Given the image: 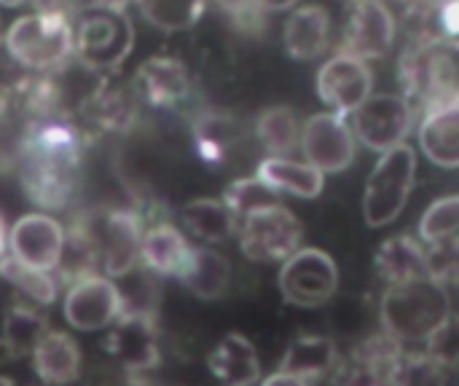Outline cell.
I'll list each match as a JSON object with an SVG mask.
<instances>
[{
    "label": "cell",
    "mask_w": 459,
    "mask_h": 386,
    "mask_svg": "<svg viewBox=\"0 0 459 386\" xmlns=\"http://www.w3.org/2000/svg\"><path fill=\"white\" fill-rule=\"evenodd\" d=\"M81 150L75 132L65 124L32 126L22 145V185L27 199L46 210H59L67 204L78 185Z\"/></svg>",
    "instance_id": "6da1fadb"
},
{
    "label": "cell",
    "mask_w": 459,
    "mask_h": 386,
    "mask_svg": "<svg viewBox=\"0 0 459 386\" xmlns=\"http://www.w3.org/2000/svg\"><path fill=\"white\" fill-rule=\"evenodd\" d=\"M449 317H452L449 287L430 277H417L401 285H390L382 298L385 333L401 344L425 341Z\"/></svg>",
    "instance_id": "7a4b0ae2"
},
{
    "label": "cell",
    "mask_w": 459,
    "mask_h": 386,
    "mask_svg": "<svg viewBox=\"0 0 459 386\" xmlns=\"http://www.w3.org/2000/svg\"><path fill=\"white\" fill-rule=\"evenodd\" d=\"M8 54L30 70H54L73 54V27L65 11H35L19 16L3 32Z\"/></svg>",
    "instance_id": "3957f363"
},
{
    "label": "cell",
    "mask_w": 459,
    "mask_h": 386,
    "mask_svg": "<svg viewBox=\"0 0 459 386\" xmlns=\"http://www.w3.org/2000/svg\"><path fill=\"white\" fill-rule=\"evenodd\" d=\"M134 46V27L121 5L100 3L89 8L73 32V54L89 70H116Z\"/></svg>",
    "instance_id": "277c9868"
},
{
    "label": "cell",
    "mask_w": 459,
    "mask_h": 386,
    "mask_svg": "<svg viewBox=\"0 0 459 386\" xmlns=\"http://www.w3.org/2000/svg\"><path fill=\"white\" fill-rule=\"evenodd\" d=\"M417 180V150L409 142H401L385 153L374 172L366 180L363 193V218L371 228H385L401 218L409 204V193Z\"/></svg>",
    "instance_id": "5b68a950"
},
{
    "label": "cell",
    "mask_w": 459,
    "mask_h": 386,
    "mask_svg": "<svg viewBox=\"0 0 459 386\" xmlns=\"http://www.w3.org/2000/svg\"><path fill=\"white\" fill-rule=\"evenodd\" d=\"M301 220L285 204H266L242 218L239 247L255 263H282L301 247Z\"/></svg>",
    "instance_id": "8992f818"
},
{
    "label": "cell",
    "mask_w": 459,
    "mask_h": 386,
    "mask_svg": "<svg viewBox=\"0 0 459 386\" xmlns=\"http://www.w3.org/2000/svg\"><path fill=\"white\" fill-rule=\"evenodd\" d=\"M89 244L94 247L97 263L105 277H124L140 263V239L143 226L134 212L110 210L91 220L78 223Z\"/></svg>",
    "instance_id": "52a82bcc"
},
{
    "label": "cell",
    "mask_w": 459,
    "mask_h": 386,
    "mask_svg": "<svg viewBox=\"0 0 459 386\" xmlns=\"http://www.w3.org/2000/svg\"><path fill=\"white\" fill-rule=\"evenodd\" d=\"M339 290L336 261L317 247H299L280 269V293L285 304L299 309L325 306Z\"/></svg>",
    "instance_id": "ba28073f"
},
{
    "label": "cell",
    "mask_w": 459,
    "mask_h": 386,
    "mask_svg": "<svg viewBox=\"0 0 459 386\" xmlns=\"http://www.w3.org/2000/svg\"><path fill=\"white\" fill-rule=\"evenodd\" d=\"M414 126V110L401 94H368L352 110V134L374 153H385L406 142Z\"/></svg>",
    "instance_id": "9c48e42d"
},
{
    "label": "cell",
    "mask_w": 459,
    "mask_h": 386,
    "mask_svg": "<svg viewBox=\"0 0 459 386\" xmlns=\"http://www.w3.org/2000/svg\"><path fill=\"white\" fill-rule=\"evenodd\" d=\"M299 148L304 153V161L320 169L323 175H339L344 172L358 153L355 134L344 116L339 113H317L301 126Z\"/></svg>",
    "instance_id": "30bf717a"
},
{
    "label": "cell",
    "mask_w": 459,
    "mask_h": 386,
    "mask_svg": "<svg viewBox=\"0 0 459 386\" xmlns=\"http://www.w3.org/2000/svg\"><path fill=\"white\" fill-rule=\"evenodd\" d=\"M121 314V296L110 277L89 274L65 293V320L73 330H102Z\"/></svg>",
    "instance_id": "8fae6325"
},
{
    "label": "cell",
    "mask_w": 459,
    "mask_h": 386,
    "mask_svg": "<svg viewBox=\"0 0 459 386\" xmlns=\"http://www.w3.org/2000/svg\"><path fill=\"white\" fill-rule=\"evenodd\" d=\"M403 349L406 344L387 333L374 336L355 347L342 363L336 360L331 379L336 386H393V373Z\"/></svg>",
    "instance_id": "7c38bea8"
},
{
    "label": "cell",
    "mask_w": 459,
    "mask_h": 386,
    "mask_svg": "<svg viewBox=\"0 0 459 386\" xmlns=\"http://www.w3.org/2000/svg\"><path fill=\"white\" fill-rule=\"evenodd\" d=\"M105 352L129 373L151 371L161 363L156 320L145 314H118L108 325Z\"/></svg>",
    "instance_id": "4fadbf2b"
},
{
    "label": "cell",
    "mask_w": 459,
    "mask_h": 386,
    "mask_svg": "<svg viewBox=\"0 0 459 386\" xmlns=\"http://www.w3.org/2000/svg\"><path fill=\"white\" fill-rule=\"evenodd\" d=\"M409 89L417 91L428 110L459 102L457 97V56L452 43H433L417 51L414 62L406 64Z\"/></svg>",
    "instance_id": "5bb4252c"
},
{
    "label": "cell",
    "mask_w": 459,
    "mask_h": 386,
    "mask_svg": "<svg viewBox=\"0 0 459 386\" xmlns=\"http://www.w3.org/2000/svg\"><path fill=\"white\" fill-rule=\"evenodd\" d=\"M374 89L371 70L363 59L339 51L317 73L320 99L339 116H350Z\"/></svg>",
    "instance_id": "9a60e30c"
},
{
    "label": "cell",
    "mask_w": 459,
    "mask_h": 386,
    "mask_svg": "<svg viewBox=\"0 0 459 386\" xmlns=\"http://www.w3.org/2000/svg\"><path fill=\"white\" fill-rule=\"evenodd\" d=\"M395 40V19L382 0H358L352 3L347 32H344V54H352L363 62L382 59L390 54Z\"/></svg>",
    "instance_id": "2e32d148"
},
{
    "label": "cell",
    "mask_w": 459,
    "mask_h": 386,
    "mask_svg": "<svg viewBox=\"0 0 459 386\" xmlns=\"http://www.w3.org/2000/svg\"><path fill=\"white\" fill-rule=\"evenodd\" d=\"M62 244H65V228L51 215H43V212L19 218L8 234L11 255L32 269H43V271H54Z\"/></svg>",
    "instance_id": "e0dca14e"
},
{
    "label": "cell",
    "mask_w": 459,
    "mask_h": 386,
    "mask_svg": "<svg viewBox=\"0 0 459 386\" xmlns=\"http://www.w3.org/2000/svg\"><path fill=\"white\" fill-rule=\"evenodd\" d=\"M137 94L153 107H172L191 91L188 70L175 56H148L134 75Z\"/></svg>",
    "instance_id": "ac0fdd59"
},
{
    "label": "cell",
    "mask_w": 459,
    "mask_h": 386,
    "mask_svg": "<svg viewBox=\"0 0 459 386\" xmlns=\"http://www.w3.org/2000/svg\"><path fill=\"white\" fill-rule=\"evenodd\" d=\"M191 258H194V244L172 223H159V226L143 231L140 263L145 269H151L153 274L180 279L186 274V269L191 266Z\"/></svg>",
    "instance_id": "d6986e66"
},
{
    "label": "cell",
    "mask_w": 459,
    "mask_h": 386,
    "mask_svg": "<svg viewBox=\"0 0 459 386\" xmlns=\"http://www.w3.org/2000/svg\"><path fill=\"white\" fill-rule=\"evenodd\" d=\"M32 371L46 386L73 384L81 373L78 341L65 330H46L43 339L30 352Z\"/></svg>",
    "instance_id": "ffe728a7"
},
{
    "label": "cell",
    "mask_w": 459,
    "mask_h": 386,
    "mask_svg": "<svg viewBox=\"0 0 459 386\" xmlns=\"http://www.w3.org/2000/svg\"><path fill=\"white\" fill-rule=\"evenodd\" d=\"M328 32H331V16L323 5H301L296 8L282 30V43L288 56L299 62H312L328 48Z\"/></svg>",
    "instance_id": "44dd1931"
},
{
    "label": "cell",
    "mask_w": 459,
    "mask_h": 386,
    "mask_svg": "<svg viewBox=\"0 0 459 386\" xmlns=\"http://www.w3.org/2000/svg\"><path fill=\"white\" fill-rule=\"evenodd\" d=\"M207 365L221 386H255L261 379L258 352L250 339L239 333H226L210 352Z\"/></svg>",
    "instance_id": "7402d4cb"
},
{
    "label": "cell",
    "mask_w": 459,
    "mask_h": 386,
    "mask_svg": "<svg viewBox=\"0 0 459 386\" xmlns=\"http://www.w3.org/2000/svg\"><path fill=\"white\" fill-rule=\"evenodd\" d=\"M274 193H290L299 199H317L325 185V175L307 161H293L290 156H266L255 172Z\"/></svg>",
    "instance_id": "603a6c76"
},
{
    "label": "cell",
    "mask_w": 459,
    "mask_h": 386,
    "mask_svg": "<svg viewBox=\"0 0 459 386\" xmlns=\"http://www.w3.org/2000/svg\"><path fill=\"white\" fill-rule=\"evenodd\" d=\"M422 153L444 169L459 167V102L428 110L420 126Z\"/></svg>",
    "instance_id": "cb8c5ba5"
},
{
    "label": "cell",
    "mask_w": 459,
    "mask_h": 386,
    "mask_svg": "<svg viewBox=\"0 0 459 386\" xmlns=\"http://www.w3.org/2000/svg\"><path fill=\"white\" fill-rule=\"evenodd\" d=\"M336 344L325 336H301L299 341H293L280 363L282 373H290L307 384L323 382L325 376H331V371L336 368Z\"/></svg>",
    "instance_id": "d4e9b609"
},
{
    "label": "cell",
    "mask_w": 459,
    "mask_h": 386,
    "mask_svg": "<svg viewBox=\"0 0 459 386\" xmlns=\"http://www.w3.org/2000/svg\"><path fill=\"white\" fill-rule=\"evenodd\" d=\"M377 274L387 285H401L425 274V244L414 239L411 234H398L382 242L374 258Z\"/></svg>",
    "instance_id": "484cf974"
},
{
    "label": "cell",
    "mask_w": 459,
    "mask_h": 386,
    "mask_svg": "<svg viewBox=\"0 0 459 386\" xmlns=\"http://www.w3.org/2000/svg\"><path fill=\"white\" fill-rule=\"evenodd\" d=\"M183 228L202 244H221L237 234V215L223 199H191L180 212Z\"/></svg>",
    "instance_id": "4316f807"
},
{
    "label": "cell",
    "mask_w": 459,
    "mask_h": 386,
    "mask_svg": "<svg viewBox=\"0 0 459 386\" xmlns=\"http://www.w3.org/2000/svg\"><path fill=\"white\" fill-rule=\"evenodd\" d=\"M229 277H231V266L229 261L212 250L210 244L194 247V258L191 266L186 269V274L180 277V282L202 301H215L226 293L229 287Z\"/></svg>",
    "instance_id": "83f0119b"
},
{
    "label": "cell",
    "mask_w": 459,
    "mask_h": 386,
    "mask_svg": "<svg viewBox=\"0 0 459 386\" xmlns=\"http://www.w3.org/2000/svg\"><path fill=\"white\" fill-rule=\"evenodd\" d=\"M255 134L269 156H290V150L299 148L301 124L288 105H274L258 116Z\"/></svg>",
    "instance_id": "f1b7e54d"
},
{
    "label": "cell",
    "mask_w": 459,
    "mask_h": 386,
    "mask_svg": "<svg viewBox=\"0 0 459 386\" xmlns=\"http://www.w3.org/2000/svg\"><path fill=\"white\" fill-rule=\"evenodd\" d=\"M48 330L46 317L32 309L24 301H16L8 312H5V322H3V341L8 344L13 360L16 357H30V352L35 349V344L43 339V333Z\"/></svg>",
    "instance_id": "f546056e"
},
{
    "label": "cell",
    "mask_w": 459,
    "mask_h": 386,
    "mask_svg": "<svg viewBox=\"0 0 459 386\" xmlns=\"http://www.w3.org/2000/svg\"><path fill=\"white\" fill-rule=\"evenodd\" d=\"M0 277L16 287V293L27 301H35L38 306H51L56 301V279L51 271L43 269H32L22 261H16L13 255H3L0 258Z\"/></svg>",
    "instance_id": "4dcf8cb0"
},
{
    "label": "cell",
    "mask_w": 459,
    "mask_h": 386,
    "mask_svg": "<svg viewBox=\"0 0 459 386\" xmlns=\"http://www.w3.org/2000/svg\"><path fill=\"white\" fill-rule=\"evenodd\" d=\"M140 13L164 32H180L199 21L204 0H137Z\"/></svg>",
    "instance_id": "1f68e13d"
},
{
    "label": "cell",
    "mask_w": 459,
    "mask_h": 386,
    "mask_svg": "<svg viewBox=\"0 0 459 386\" xmlns=\"http://www.w3.org/2000/svg\"><path fill=\"white\" fill-rule=\"evenodd\" d=\"M449 376L452 371L428 352L403 349L393 373V386H449Z\"/></svg>",
    "instance_id": "d6a6232c"
},
{
    "label": "cell",
    "mask_w": 459,
    "mask_h": 386,
    "mask_svg": "<svg viewBox=\"0 0 459 386\" xmlns=\"http://www.w3.org/2000/svg\"><path fill=\"white\" fill-rule=\"evenodd\" d=\"M457 228L459 199L452 193V196H444L428 207V212L422 215V223H420V242L428 247V244L457 239Z\"/></svg>",
    "instance_id": "836d02e7"
},
{
    "label": "cell",
    "mask_w": 459,
    "mask_h": 386,
    "mask_svg": "<svg viewBox=\"0 0 459 386\" xmlns=\"http://www.w3.org/2000/svg\"><path fill=\"white\" fill-rule=\"evenodd\" d=\"M223 202H226V207H229L237 218H245L247 212H253V210H258V207L277 204V202H280V193H274L264 180H258V177L253 175V177L234 180V183L223 191Z\"/></svg>",
    "instance_id": "e575fe53"
},
{
    "label": "cell",
    "mask_w": 459,
    "mask_h": 386,
    "mask_svg": "<svg viewBox=\"0 0 459 386\" xmlns=\"http://www.w3.org/2000/svg\"><path fill=\"white\" fill-rule=\"evenodd\" d=\"M459 271V253L457 239L449 242H438V244H428L425 247V274L441 285H452L457 279Z\"/></svg>",
    "instance_id": "d590c367"
},
{
    "label": "cell",
    "mask_w": 459,
    "mask_h": 386,
    "mask_svg": "<svg viewBox=\"0 0 459 386\" xmlns=\"http://www.w3.org/2000/svg\"><path fill=\"white\" fill-rule=\"evenodd\" d=\"M425 352L430 355V357H436L441 365H446L449 371H455L457 368V357H459V347H457V320H455V314L438 328V330H433L425 341Z\"/></svg>",
    "instance_id": "8d00e7d4"
},
{
    "label": "cell",
    "mask_w": 459,
    "mask_h": 386,
    "mask_svg": "<svg viewBox=\"0 0 459 386\" xmlns=\"http://www.w3.org/2000/svg\"><path fill=\"white\" fill-rule=\"evenodd\" d=\"M218 5H221L223 11H229L231 16H237V19H242V16H250V13H255V11H261V8L255 5V0H218Z\"/></svg>",
    "instance_id": "74e56055"
},
{
    "label": "cell",
    "mask_w": 459,
    "mask_h": 386,
    "mask_svg": "<svg viewBox=\"0 0 459 386\" xmlns=\"http://www.w3.org/2000/svg\"><path fill=\"white\" fill-rule=\"evenodd\" d=\"M441 16H444V27H446V32H449V38H455V32H457V3L449 0V3L441 8Z\"/></svg>",
    "instance_id": "f35d334b"
},
{
    "label": "cell",
    "mask_w": 459,
    "mask_h": 386,
    "mask_svg": "<svg viewBox=\"0 0 459 386\" xmlns=\"http://www.w3.org/2000/svg\"><path fill=\"white\" fill-rule=\"evenodd\" d=\"M261 386H309V384H307V382H301V379H296V376H290V373L277 371V373H272L266 382H261Z\"/></svg>",
    "instance_id": "ab89813d"
},
{
    "label": "cell",
    "mask_w": 459,
    "mask_h": 386,
    "mask_svg": "<svg viewBox=\"0 0 459 386\" xmlns=\"http://www.w3.org/2000/svg\"><path fill=\"white\" fill-rule=\"evenodd\" d=\"M299 0H255V5L261 8V11H288V8H293Z\"/></svg>",
    "instance_id": "60d3db41"
},
{
    "label": "cell",
    "mask_w": 459,
    "mask_h": 386,
    "mask_svg": "<svg viewBox=\"0 0 459 386\" xmlns=\"http://www.w3.org/2000/svg\"><path fill=\"white\" fill-rule=\"evenodd\" d=\"M13 360V355H11V349H8V344L0 339V365H5V363H11Z\"/></svg>",
    "instance_id": "b9f144b4"
},
{
    "label": "cell",
    "mask_w": 459,
    "mask_h": 386,
    "mask_svg": "<svg viewBox=\"0 0 459 386\" xmlns=\"http://www.w3.org/2000/svg\"><path fill=\"white\" fill-rule=\"evenodd\" d=\"M8 253V231H5V226H3V220H0V258Z\"/></svg>",
    "instance_id": "7bdbcfd3"
},
{
    "label": "cell",
    "mask_w": 459,
    "mask_h": 386,
    "mask_svg": "<svg viewBox=\"0 0 459 386\" xmlns=\"http://www.w3.org/2000/svg\"><path fill=\"white\" fill-rule=\"evenodd\" d=\"M22 3H27V0H0V5H5V8H16Z\"/></svg>",
    "instance_id": "ee69618b"
},
{
    "label": "cell",
    "mask_w": 459,
    "mask_h": 386,
    "mask_svg": "<svg viewBox=\"0 0 459 386\" xmlns=\"http://www.w3.org/2000/svg\"><path fill=\"white\" fill-rule=\"evenodd\" d=\"M0 386H13V382H11V379H3V376H0Z\"/></svg>",
    "instance_id": "f6af8a7d"
},
{
    "label": "cell",
    "mask_w": 459,
    "mask_h": 386,
    "mask_svg": "<svg viewBox=\"0 0 459 386\" xmlns=\"http://www.w3.org/2000/svg\"><path fill=\"white\" fill-rule=\"evenodd\" d=\"M0 40H3V19H0Z\"/></svg>",
    "instance_id": "bcb514c9"
},
{
    "label": "cell",
    "mask_w": 459,
    "mask_h": 386,
    "mask_svg": "<svg viewBox=\"0 0 459 386\" xmlns=\"http://www.w3.org/2000/svg\"><path fill=\"white\" fill-rule=\"evenodd\" d=\"M347 3H350V5H352V3H358V0H347Z\"/></svg>",
    "instance_id": "7dc6e473"
}]
</instances>
